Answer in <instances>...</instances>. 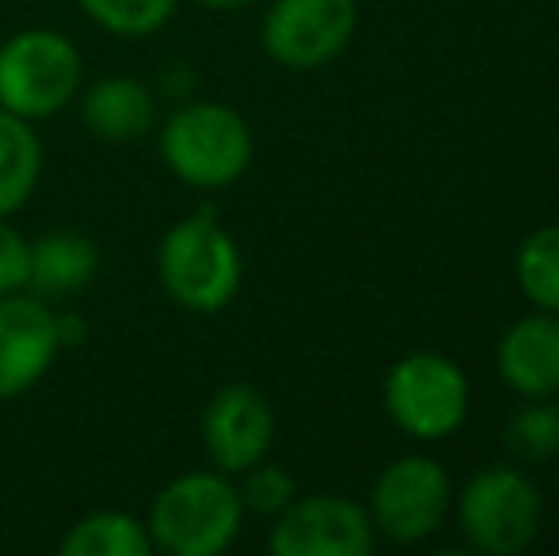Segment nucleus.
Listing matches in <instances>:
<instances>
[{"label": "nucleus", "instance_id": "obj_1", "mask_svg": "<svg viewBox=\"0 0 559 556\" xmlns=\"http://www.w3.org/2000/svg\"><path fill=\"white\" fill-rule=\"evenodd\" d=\"M243 504L222 469L179 473L153 496L145 530L153 553L222 556L243 527Z\"/></svg>", "mask_w": 559, "mask_h": 556}, {"label": "nucleus", "instance_id": "obj_2", "mask_svg": "<svg viewBox=\"0 0 559 556\" xmlns=\"http://www.w3.org/2000/svg\"><path fill=\"white\" fill-rule=\"evenodd\" d=\"M156 279L168 301L187 312H222L236 297L243 260L233 233L217 222V210H194L179 217L156 248Z\"/></svg>", "mask_w": 559, "mask_h": 556}, {"label": "nucleus", "instance_id": "obj_3", "mask_svg": "<svg viewBox=\"0 0 559 556\" xmlns=\"http://www.w3.org/2000/svg\"><path fill=\"white\" fill-rule=\"evenodd\" d=\"M160 161L187 187L222 191L248 171L255 138L240 111L214 99H191L160 122Z\"/></svg>", "mask_w": 559, "mask_h": 556}, {"label": "nucleus", "instance_id": "obj_4", "mask_svg": "<svg viewBox=\"0 0 559 556\" xmlns=\"http://www.w3.org/2000/svg\"><path fill=\"white\" fill-rule=\"evenodd\" d=\"M84 61L53 27L15 31L0 43V107L27 122L53 119L81 92Z\"/></svg>", "mask_w": 559, "mask_h": 556}, {"label": "nucleus", "instance_id": "obj_5", "mask_svg": "<svg viewBox=\"0 0 559 556\" xmlns=\"http://www.w3.org/2000/svg\"><path fill=\"white\" fill-rule=\"evenodd\" d=\"M540 519H545V507H540L537 484L507 465L479 473L461 496V530L479 553H525L537 537Z\"/></svg>", "mask_w": 559, "mask_h": 556}, {"label": "nucleus", "instance_id": "obj_6", "mask_svg": "<svg viewBox=\"0 0 559 556\" xmlns=\"http://www.w3.org/2000/svg\"><path fill=\"white\" fill-rule=\"evenodd\" d=\"M384 409L415 438H445L464 423L468 381L442 355H407L384 378Z\"/></svg>", "mask_w": 559, "mask_h": 556}, {"label": "nucleus", "instance_id": "obj_7", "mask_svg": "<svg viewBox=\"0 0 559 556\" xmlns=\"http://www.w3.org/2000/svg\"><path fill=\"white\" fill-rule=\"evenodd\" d=\"M354 27V0H274L263 20V50L278 66L309 73L343 54Z\"/></svg>", "mask_w": 559, "mask_h": 556}, {"label": "nucleus", "instance_id": "obj_8", "mask_svg": "<svg viewBox=\"0 0 559 556\" xmlns=\"http://www.w3.org/2000/svg\"><path fill=\"white\" fill-rule=\"evenodd\" d=\"M449 511V476L430 458H400L373 484L369 519L392 542H423Z\"/></svg>", "mask_w": 559, "mask_h": 556}, {"label": "nucleus", "instance_id": "obj_9", "mask_svg": "<svg viewBox=\"0 0 559 556\" xmlns=\"http://www.w3.org/2000/svg\"><path fill=\"white\" fill-rule=\"evenodd\" d=\"M274 556H369L373 519L354 499L305 496L294 499L271 527Z\"/></svg>", "mask_w": 559, "mask_h": 556}, {"label": "nucleus", "instance_id": "obj_10", "mask_svg": "<svg viewBox=\"0 0 559 556\" xmlns=\"http://www.w3.org/2000/svg\"><path fill=\"white\" fill-rule=\"evenodd\" d=\"M274 442V409L255 386L233 381L222 386L202 409V446L214 469L240 476L255 461L271 453Z\"/></svg>", "mask_w": 559, "mask_h": 556}, {"label": "nucleus", "instance_id": "obj_11", "mask_svg": "<svg viewBox=\"0 0 559 556\" xmlns=\"http://www.w3.org/2000/svg\"><path fill=\"white\" fill-rule=\"evenodd\" d=\"M58 355V312L46 305V297L31 289L0 297V401L35 389Z\"/></svg>", "mask_w": 559, "mask_h": 556}, {"label": "nucleus", "instance_id": "obj_12", "mask_svg": "<svg viewBox=\"0 0 559 556\" xmlns=\"http://www.w3.org/2000/svg\"><path fill=\"white\" fill-rule=\"evenodd\" d=\"M81 99V122L92 138L99 141H141L156 130V96L148 84L133 76H104L76 92Z\"/></svg>", "mask_w": 559, "mask_h": 556}, {"label": "nucleus", "instance_id": "obj_13", "mask_svg": "<svg viewBox=\"0 0 559 556\" xmlns=\"http://www.w3.org/2000/svg\"><path fill=\"white\" fill-rule=\"evenodd\" d=\"M499 374L522 397L559 393V317L537 312L525 317L502 335Z\"/></svg>", "mask_w": 559, "mask_h": 556}, {"label": "nucleus", "instance_id": "obj_14", "mask_svg": "<svg viewBox=\"0 0 559 556\" xmlns=\"http://www.w3.org/2000/svg\"><path fill=\"white\" fill-rule=\"evenodd\" d=\"M99 271V245L88 233L53 229L31 240V282L27 289L38 297L81 294Z\"/></svg>", "mask_w": 559, "mask_h": 556}, {"label": "nucleus", "instance_id": "obj_15", "mask_svg": "<svg viewBox=\"0 0 559 556\" xmlns=\"http://www.w3.org/2000/svg\"><path fill=\"white\" fill-rule=\"evenodd\" d=\"M43 179V141L35 127L0 107V217L20 214Z\"/></svg>", "mask_w": 559, "mask_h": 556}, {"label": "nucleus", "instance_id": "obj_16", "mask_svg": "<svg viewBox=\"0 0 559 556\" xmlns=\"http://www.w3.org/2000/svg\"><path fill=\"white\" fill-rule=\"evenodd\" d=\"M61 556H148L145 519L130 511H92L76 519L61 537Z\"/></svg>", "mask_w": 559, "mask_h": 556}, {"label": "nucleus", "instance_id": "obj_17", "mask_svg": "<svg viewBox=\"0 0 559 556\" xmlns=\"http://www.w3.org/2000/svg\"><path fill=\"white\" fill-rule=\"evenodd\" d=\"M518 282L537 309L559 317V225L537 229L518 252Z\"/></svg>", "mask_w": 559, "mask_h": 556}, {"label": "nucleus", "instance_id": "obj_18", "mask_svg": "<svg viewBox=\"0 0 559 556\" xmlns=\"http://www.w3.org/2000/svg\"><path fill=\"white\" fill-rule=\"evenodd\" d=\"M81 12L96 27L118 38H145L156 35L176 15L179 0H76Z\"/></svg>", "mask_w": 559, "mask_h": 556}, {"label": "nucleus", "instance_id": "obj_19", "mask_svg": "<svg viewBox=\"0 0 559 556\" xmlns=\"http://www.w3.org/2000/svg\"><path fill=\"white\" fill-rule=\"evenodd\" d=\"M537 404H525L514 419L507 423V450L518 461H548L559 453V404H548L533 397Z\"/></svg>", "mask_w": 559, "mask_h": 556}, {"label": "nucleus", "instance_id": "obj_20", "mask_svg": "<svg viewBox=\"0 0 559 556\" xmlns=\"http://www.w3.org/2000/svg\"><path fill=\"white\" fill-rule=\"evenodd\" d=\"M236 492H240L243 511L263 514V519H278V514L297 499L294 476H289L282 465H266V458L255 461L251 469H243Z\"/></svg>", "mask_w": 559, "mask_h": 556}, {"label": "nucleus", "instance_id": "obj_21", "mask_svg": "<svg viewBox=\"0 0 559 556\" xmlns=\"http://www.w3.org/2000/svg\"><path fill=\"white\" fill-rule=\"evenodd\" d=\"M31 282V240L0 217V297L20 294Z\"/></svg>", "mask_w": 559, "mask_h": 556}, {"label": "nucleus", "instance_id": "obj_22", "mask_svg": "<svg viewBox=\"0 0 559 556\" xmlns=\"http://www.w3.org/2000/svg\"><path fill=\"white\" fill-rule=\"evenodd\" d=\"M194 4L210 8V12H240V8L255 4V0H194Z\"/></svg>", "mask_w": 559, "mask_h": 556}]
</instances>
